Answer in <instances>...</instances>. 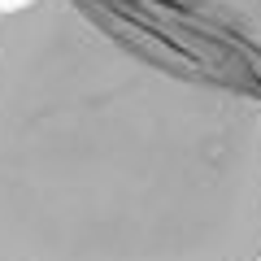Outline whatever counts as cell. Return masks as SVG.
Returning a JSON list of instances; mask_svg holds the SVG:
<instances>
[{
    "mask_svg": "<svg viewBox=\"0 0 261 261\" xmlns=\"http://www.w3.org/2000/svg\"><path fill=\"white\" fill-rule=\"evenodd\" d=\"M0 261H261V0L0 5Z\"/></svg>",
    "mask_w": 261,
    "mask_h": 261,
    "instance_id": "obj_1",
    "label": "cell"
}]
</instances>
